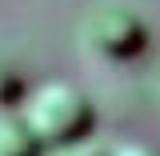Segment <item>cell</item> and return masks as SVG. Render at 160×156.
<instances>
[{"label":"cell","instance_id":"cell-1","mask_svg":"<svg viewBox=\"0 0 160 156\" xmlns=\"http://www.w3.org/2000/svg\"><path fill=\"white\" fill-rule=\"evenodd\" d=\"M20 112L28 116L32 132L44 144V152L48 148H64V144H76V140H88L92 128H96L92 100L84 96L76 84H64V80L40 84L36 92L24 100Z\"/></svg>","mask_w":160,"mask_h":156},{"label":"cell","instance_id":"cell-6","mask_svg":"<svg viewBox=\"0 0 160 156\" xmlns=\"http://www.w3.org/2000/svg\"><path fill=\"white\" fill-rule=\"evenodd\" d=\"M112 156H160V148L144 144V140H128V144H116Z\"/></svg>","mask_w":160,"mask_h":156},{"label":"cell","instance_id":"cell-3","mask_svg":"<svg viewBox=\"0 0 160 156\" xmlns=\"http://www.w3.org/2000/svg\"><path fill=\"white\" fill-rule=\"evenodd\" d=\"M0 156H44V144L24 112L0 108Z\"/></svg>","mask_w":160,"mask_h":156},{"label":"cell","instance_id":"cell-5","mask_svg":"<svg viewBox=\"0 0 160 156\" xmlns=\"http://www.w3.org/2000/svg\"><path fill=\"white\" fill-rule=\"evenodd\" d=\"M44 156H112V148H104L96 140H76V144H64V148H48Z\"/></svg>","mask_w":160,"mask_h":156},{"label":"cell","instance_id":"cell-2","mask_svg":"<svg viewBox=\"0 0 160 156\" xmlns=\"http://www.w3.org/2000/svg\"><path fill=\"white\" fill-rule=\"evenodd\" d=\"M80 44L100 60H132L148 44V20L132 0H92L80 16Z\"/></svg>","mask_w":160,"mask_h":156},{"label":"cell","instance_id":"cell-4","mask_svg":"<svg viewBox=\"0 0 160 156\" xmlns=\"http://www.w3.org/2000/svg\"><path fill=\"white\" fill-rule=\"evenodd\" d=\"M24 100V72H20V64L4 48H0V108H12Z\"/></svg>","mask_w":160,"mask_h":156}]
</instances>
